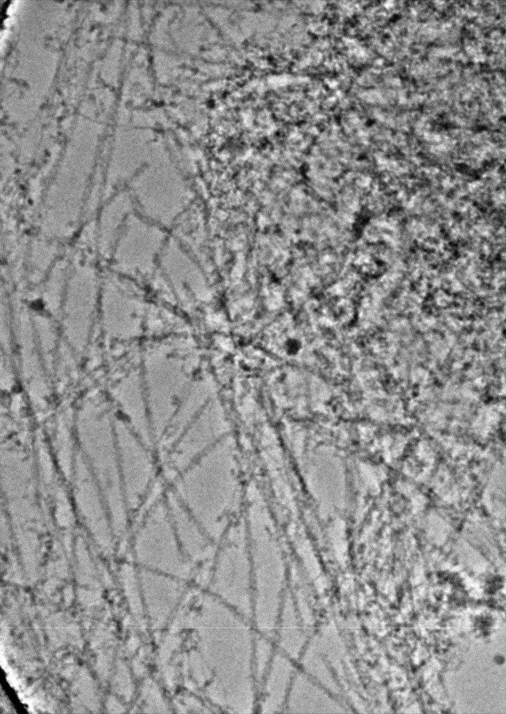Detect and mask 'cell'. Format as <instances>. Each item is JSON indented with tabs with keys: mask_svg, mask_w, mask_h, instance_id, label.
Instances as JSON below:
<instances>
[{
	"mask_svg": "<svg viewBox=\"0 0 506 714\" xmlns=\"http://www.w3.org/2000/svg\"><path fill=\"white\" fill-rule=\"evenodd\" d=\"M228 446H213L178 480L176 492L211 538L221 535L230 502V461Z\"/></svg>",
	"mask_w": 506,
	"mask_h": 714,
	"instance_id": "1",
	"label": "cell"
},
{
	"mask_svg": "<svg viewBox=\"0 0 506 714\" xmlns=\"http://www.w3.org/2000/svg\"><path fill=\"white\" fill-rule=\"evenodd\" d=\"M175 533L167 506L158 503L140 529L137 547L139 552L162 570L172 575L185 577L190 567L184 553L179 549Z\"/></svg>",
	"mask_w": 506,
	"mask_h": 714,
	"instance_id": "2",
	"label": "cell"
},
{
	"mask_svg": "<svg viewBox=\"0 0 506 714\" xmlns=\"http://www.w3.org/2000/svg\"><path fill=\"white\" fill-rule=\"evenodd\" d=\"M120 449L128 500L135 506L148 486L152 466L142 447L131 439L123 440Z\"/></svg>",
	"mask_w": 506,
	"mask_h": 714,
	"instance_id": "3",
	"label": "cell"
},
{
	"mask_svg": "<svg viewBox=\"0 0 506 714\" xmlns=\"http://www.w3.org/2000/svg\"><path fill=\"white\" fill-rule=\"evenodd\" d=\"M167 507L185 555L194 561H200L208 552L206 536L201 531V528L197 526L173 492L168 495Z\"/></svg>",
	"mask_w": 506,
	"mask_h": 714,
	"instance_id": "4",
	"label": "cell"
}]
</instances>
